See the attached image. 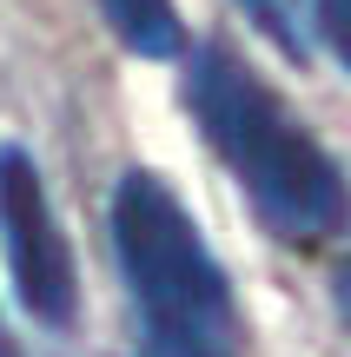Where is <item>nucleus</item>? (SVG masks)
<instances>
[{"label": "nucleus", "instance_id": "7ed1b4c3", "mask_svg": "<svg viewBox=\"0 0 351 357\" xmlns=\"http://www.w3.org/2000/svg\"><path fill=\"white\" fill-rule=\"evenodd\" d=\"M0 245H7V271L20 305L40 324H73L80 305V278H73V252H66V231L47 205L33 159L20 146L0 153Z\"/></svg>", "mask_w": 351, "mask_h": 357}, {"label": "nucleus", "instance_id": "6e6552de", "mask_svg": "<svg viewBox=\"0 0 351 357\" xmlns=\"http://www.w3.org/2000/svg\"><path fill=\"white\" fill-rule=\"evenodd\" d=\"M338 298H345V311H351V265L338 271Z\"/></svg>", "mask_w": 351, "mask_h": 357}, {"label": "nucleus", "instance_id": "f03ea898", "mask_svg": "<svg viewBox=\"0 0 351 357\" xmlns=\"http://www.w3.org/2000/svg\"><path fill=\"white\" fill-rule=\"evenodd\" d=\"M113 252L126 291L146 318V337H172L206 357L239 351V305L212 245L199 238L193 212L172 199L166 178L126 172L113 192Z\"/></svg>", "mask_w": 351, "mask_h": 357}, {"label": "nucleus", "instance_id": "423d86ee", "mask_svg": "<svg viewBox=\"0 0 351 357\" xmlns=\"http://www.w3.org/2000/svg\"><path fill=\"white\" fill-rule=\"evenodd\" d=\"M318 33L331 40V53H338L345 73H351V0H318Z\"/></svg>", "mask_w": 351, "mask_h": 357}, {"label": "nucleus", "instance_id": "39448f33", "mask_svg": "<svg viewBox=\"0 0 351 357\" xmlns=\"http://www.w3.org/2000/svg\"><path fill=\"white\" fill-rule=\"evenodd\" d=\"M239 7L259 20V33H272L278 53H292V60L305 53V33H312V0H239Z\"/></svg>", "mask_w": 351, "mask_h": 357}, {"label": "nucleus", "instance_id": "f257e3e1", "mask_svg": "<svg viewBox=\"0 0 351 357\" xmlns=\"http://www.w3.org/2000/svg\"><path fill=\"white\" fill-rule=\"evenodd\" d=\"M186 106L212 153L225 159V172L239 178V192L252 199V212L285 245H325L331 231H345L351 192L338 159L312 139V126L292 119V106L232 47H206L193 60Z\"/></svg>", "mask_w": 351, "mask_h": 357}, {"label": "nucleus", "instance_id": "20e7f679", "mask_svg": "<svg viewBox=\"0 0 351 357\" xmlns=\"http://www.w3.org/2000/svg\"><path fill=\"white\" fill-rule=\"evenodd\" d=\"M100 13L113 20V33L126 40L133 53L146 60H172L186 47V26H179V7L172 0H100Z\"/></svg>", "mask_w": 351, "mask_h": 357}, {"label": "nucleus", "instance_id": "0eeeda50", "mask_svg": "<svg viewBox=\"0 0 351 357\" xmlns=\"http://www.w3.org/2000/svg\"><path fill=\"white\" fill-rule=\"evenodd\" d=\"M133 357H206V351H193V344H172V337H146Z\"/></svg>", "mask_w": 351, "mask_h": 357}]
</instances>
